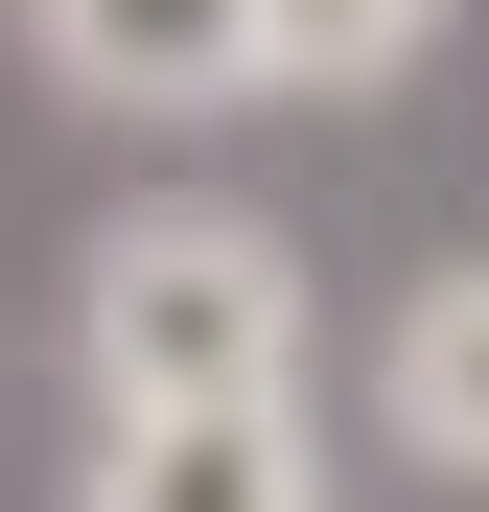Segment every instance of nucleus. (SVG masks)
<instances>
[{
    "mask_svg": "<svg viewBox=\"0 0 489 512\" xmlns=\"http://www.w3.org/2000/svg\"><path fill=\"white\" fill-rule=\"evenodd\" d=\"M70 373H94V443L117 419H303V256L210 187L117 210L70 256Z\"/></svg>",
    "mask_w": 489,
    "mask_h": 512,
    "instance_id": "nucleus-1",
    "label": "nucleus"
},
{
    "mask_svg": "<svg viewBox=\"0 0 489 512\" xmlns=\"http://www.w3.org/2000/svg\"><path fill=\"white\" fill-rule=\"evenodd\" d=\"M24 47L94 117H257V0H24Z\"/></svg>",
    "mask_w": 489,
    "mask_h": 512,
    "instance_id": "nucleus-2",
    "label": "nucleus"
},
{
    "mask_svg": "<svg viewBox=\"0 0 489 512\" xmlns=\"http://www.w3.org/2000/svg\"><path fill=\"white\" fill-rule=\"evenodd\" d=\"M373 419H396V466L489 489V256L396 280V326H373Z\"/></svg>",
    "mask_w": 489,
    "mask_h": 512,
    "instance_id": "nucleus-3",
    "label": "nucleus"
},
{
    "mask_svg": "<svg viewBox=\"0 0 489 512\" xmlns=\"http://www.w3.org/2000/svg\"><path fill=\"white\" fill-rule=\"evenodd\" d=\"M70 512H326V466H303V419H117Z\"/></svg>",
    "mask_w": 489,
    "mask_h": 512,
    "instance_id": "nucleus-4",
    "label": "nucleus"
},
{
    "mask_svg": "<svg viewBox=\"0 0 489 512\" xmlns=\"http://www.w3.org/2000/svg\"><path fill=\"white\" fill-rule=\"evenodd\" d=\"M420 47H443V0H257V94H326V117L396 94Z\"/></svg>",
    "mask_w": 489,
    "mask_h": 512,
    "instance_id": "nucleus-5",
    "label": "nucleus"
}]
</instances>
